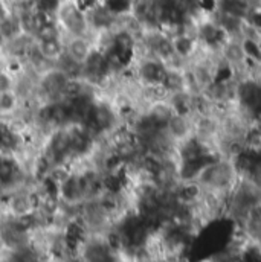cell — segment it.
I'll return each instance as SVG.
<instances>
[{
  "label": "cell",
  "mask_w": 261,
  "mask_h": 262,
  "mask_svg": "<svg viewBox=\"0 0 261 262\" xmlns=\"http://www.w3.org/2000/svg\"><path fill=\"white\" fill-rule=\"evenodd\" d=\"M35 48L46 63L57 64L65 55V37L51 40H35Z\"/></svg>",
  "instance_id": "obj_7"
},
{
  "label": "cell",
  "mask_w": 261,
  "mask_h": 262,
  "mask_svg": "<svg viewBox=\"0 0 261 262\" xmlns=\"http://www.w3.org/2000/svg\"><path fill=\"white\" fill-rule=\"evenodd\" d=\"M70 76L58 66L52 64L38 72L34 78L35 102H49L63 99L70 82Z\"/></svg>",
  "instance_id": "obj_4"
},
{
  "label": "cell",
  "mask_w": 261,
  "mask_h": 262,
  "mask_svg": "<svg viewBox=\"0 0 261 262\" xmlns=\"http://www.w3.org/2000/svg\"><path fill=\"white\" fill-rule=\"evenodd\" d=\"M25 102L17 93V90H9L0 93V118L2 119H12L23 110Z\"/></svg>",
  "instance_id": "obj_8"
},
{
  "label": "cell",
  "mask_w": 261,
  "mask_h": 262,
  "mask_svg": "<svg viewBox=\"0 0 261 262\" xmlns=\"http://www.w3.org/2000/svg\"><path fill=\"white\" fill-rule=\"evenodd\" d=\"M92 37H65V54L78 64H83L93 51Z\"/></svg>",
  "instance_id": "obj_6"
},
{
  "label": "cell",
  "mask_w": 261,
  "mask_h": 262,
  "mask_svg": "<svg viewBox=\"0 0 261 262\" xmlns=\"http://www.w3.org/2000/svg\"><path fill=\"white\" fill-rule=\"evenodd\" d=\"M14 12L12 0H0V21H3L6 17H9Z\"/></svg>",
  "instance_id": "obj_11"
},
{
  "label": "cell",
  "mask_w": 261,
  "mask_h": 262,
  "mask_svg": "<svg viewBox=\"0 0 261 262\" xmlns=\"http://www.w3.org/2000/svg\"><path fill=\"white\" fill-rule=\"evenodd\" d=\"M193 116L194 115L174 113L171 116V119L167 122V125H165L167 133L176 143H180L194 136V118Z\"/></svg>",
  "instance_id": "obj_5"
},
{
  "label": "cell",
  "mask_w": 261,
  "mask_h": 262,
  "mask_svg": "<svg viewBox=\"0 0 261 262\" xmlns=\"http://www.w3.org/2000/svg\"><path fill=\"white\" fill-rule=\"evenodd\" d=\"M240 176L232 159L217 157L206 162L194 179L200 189L209 191L218 195L229 196L235 188Z\"/></svg>",
  "instance_id": "obj_1"
},
{
  "label": "cell",
  "mask_w": 261,
  "mask_h": 262,
  "mask_svg": "<svg viewBox=\"0 0 261 262\" xmlns=\"http://www.w3.org/2000/svg\"><path fill=\"white\" fill-rule=\"evenodd\" d=\"M0 32L3 34V37L6 38V41L12 40L14 37L20 35L23 32L20 17H18V14L15 11L9 17H6L3 21H0Z\"/></svg>",
  "instance_id": "obj_9"
},
{
  "label": "cell",
  "mask_w": 261,
  "mask_h": 262,
  "mask_svg": "<svg viewBox=\"0 0 261 262\" xmlns=\"http://www.w3.org/2000/svg\"><path fill=\"white\" fill-rule=\"evenodd\" d=\"M17 81H18V78L12 72H9L5 66L0 64V93L15 90Z\"/></svg>",
  "instance_id": "obj_10"
},
{
  "label": "cell",
  "mask_w": 261,
  "mask_h": 262,
  "mask_svg": "<svg viewBox=\"0 0 261 262\" xmlns=\"http://www.w3.org/2000/svg\"><path fill=\"white\" fill-rule=\"evenodd\" d=\"M5 48H6V38H5L3 34L0 32V57L5 54Z\"/></svg>",
  "instance_id": "obj_12"
},
{
  "label": "cell",
  "mask_w": 261,
  "mask_h": 262,
  "mask_svg": "<svg viewBox=\"0 0 261 262\" xmlns=\"http://www.w3.org/2000/svg\"><path fill=\"white\" fill-rule=\"evenodd\" d=\"M123 124L124 122L121 121L109 96L104 92H99L92 101L81 125L93 139L99 140L107 137Z\"/></svg>",
  "instance_id": "obj_2"
},
{
  "label": "cell",
  "mask_w": 261,
  "mask_h": 262,
  "mask_svg": "<svg viewBox=\"0 0 261 262\" xmlns=\"http://www.w3.org/2000/svg\"><path fill=\"white\" fill-rule=\"evenodd\" d=\"M54 18L65 37H92L87 11L75 0H62L54 12Z\"/></svg>",
  "instance_id": "obj_3"
}]
</instances>
